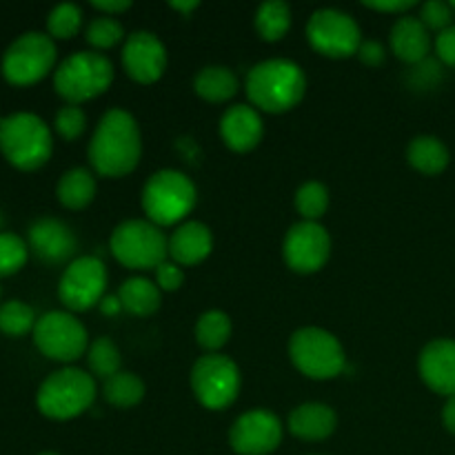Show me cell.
Segmentation results:
<instances>
[{
    "label": "cell",
    "instance_id": "1",
    "mask_svg": "<svg viewBox=\"0 0 455 455\" xmlns=\"http://www.w3.org/2000/svg\"><path fill=\"white\" fill-rule=\"evenodd\" d=\"M87 156L98 176H129L142 156V136L136 118L124 109H109L102 114L89 140Z\"/></svg>",
    "mask_w": 455,
    "mask_h": 455
},
{
    "label": "cell",
    "instance_id": "2",
    "mask_svg": "<svg viewBox=\"0 0 455 455\" xmlns=\"http://www.w3.org/2000/svg\"><path fill=\"white\" fill-rule=\"evenodd\" d=\"M249 102L265 114H287L302 102L307 93V76L298 62L271 58L253 65L244 78Z\"/></svg>",
    "mask_w": 455,
    "mask_h": 455
},
{
    "label": "cell",
    "instance_id": "3",
    "mask_svg": "<svg viewBox=\"0 0 455 455\" xmlns=\"http://www.w3.org/2000/svg\"><path fill=\"white\" fill-rule=\"evenodd\" d=\"M198 203V189L187 173L160 169L147 178L140 194L142 212L156 227H173L185 220Z\"/></svg>",
    "mask_w": 455,
    "mask_h": 455
},
{
    "label": "cell",
    "instance_id": "4",
    "mask_svg": "<svg viewBox=\"0 0 455 455\" xmlns=\"http://www.w3.org/2000/svg\"><path fill=\"white\" fill-rule=\"evenodd\" d=\"M0 151L20 172H36L53 154L52 129L40 116L16 111L0 118Z\"/></svg>",
    "mask_w": 455,
    "mask_h": 455
},
{
    "label": "cell",
    "instance_id": "5",
    "mask_svg": "<svg viewBox=\"0 0 455 455\" xmlns=\"http://www.w3.org/2000/svg\"><path fill=\"white\" fill-rule=\"evenodd\" d=\"M96 394V380L92 373L65 367L44 378L36 394V407L49 420H74L92 409Z\"/></svg>",
    "mask_w": 455,
    "mask_h": 455
},
{
    "label": "cell",
    "instance_id": "6",
    "mask_svg": "<svg viewBox=\"0 0 455 455\" xmlns=\"http://www.w3.org/2000/svg\"><path fill=\"white\" fill-rule=\"evenodd\" d=\"M114 83V65L100 52H74L53 71V89L67 105L93 100Z\"/></svg>",
    "mask_w": 455,
    "mask_h": 455
},
{
    "label": "cell",
    "instance_id": "7",
    "mask_svg": "<svg viewBox=\"0 0 455 455\" xmlns=\"http://www.w3.org/2000/svg\"><path fill=\"white\" fill-rule=\"evenodd\" d=\"M289 358L302 376L311 380H331L347 367L342 342L320 327H302L289 338Z\"/></svg>",
    "mask_w": 455,
    "mask_h": 455
},
{
    "label": "cell",
    "instance_id": "8",
    "mask_svg": "<svg viewBox=\"0 0 455 455\" xmlns=\"http://www.w3.org/2000/svg\"><path fill=\"white\" fill-rule=\"evenodd\" d=\"M109 249L116 260L127 269H158L169 258V238L154 222L124 220L111 231Z\"/></svg>",
    "mask_w": 455,
    "mask_h": 455
},
{
    "label": "cell",
    "instance_id": "9",
    "mask_svg": "<svg viewBox=\"0 0 455 455\" xmlns=\"http://www.w3.org/2000/svg\"><path fill=\"white\" fill-rule=\"evenodd\" d=\"M56 58L58 52L52 36L43 31H25L4 49L0 71L7 83L27 87L40 83L53 69Z\"/></svg>",
    "mask_w": 455,
    "mask_h": 455
},
{
    "label": "cell",
    "instance_id": "10",
    "mask_svg": "<svg viewBox=\"0 0 455 455\" xmlns=\"http://www.w3.org/2000/svg\"><path fill=\"white\" fill-rule=\"evenodd\" d=\"M189 385L196 400L204 409L225 411L238 400L243 378H240L238 364L229 355L207 354L196 360L191 367Z\"/></svg>",
    "mask_w": 455,
    "mask_h": 455
},
{
    "label": "cell",
    "instance_id": "11",
    "mask_svg": "<svg viewBox=\"0 0 455 455\" xmlns=\"http://www.w3.org/2000/svg\"><path fill=\"white\" fill-rule=\"evenodd\" d=\"M31 333L36 349L56 363H76L89 349L87 329L71 311H47Z\"/></svg>",
    "mask_w": 455,
    "mask_h": 455
},
{
    "label": "cell",
    "instance_id": "12",
    "mask_svg": "<svg viewBox=\"0 0 455 455\" xmlns=\"http://www.w3.org/2000/svg\"><path fill=\"white\" fill-rule=\"evenodd\" d=\"M307 40L311 49L327 58H351L363 44L360 25L340 9L324 7L311 13L307 22Z\"/></svg>",
    "mask_w": 455,
    "mask_h": 455
},
{
    "label": "cell",
    "instance_id": "13",
    "mask_svg": "<svg viewBox=\"0 0 455 455\" xmlns=\"http://www.w3.org/2000/svg\"><path fill=\"white\" fill-rule=\"evenodd\" d=\"M107 291V267L96 256L74 258L58 283V298L69 311H89L98 307Z\"/></svg>",
    "mask_w": 455,
    "mask_h": 455
},
{
    "label": "cell",
    "instance_id": "14",
    "mask_svg": "<svg viewBox=\"0 0 455 455\" xmlns=\"http://www.w3.org/2000/svg\"><path fill=\"white\" fill-rule=\"evenodd\" d=\"M283 258L296 274H315L331 258V235L320 222H296L283 240Z\"/></svg>",
    "mask_w": 455,
    "mask_h": 455
},
{
    "label": "cell",
    "instance_id": "15",
    "mask_svg": "<svg viewBox=\"0 0 455 455\" xmlns=\"http://www.w3.org/2000/svg\"><path fill=\"white\" fill-rule=\"evenodd\" d=\"M283 443V422L267 409L243 413L229 429V444L238 455H269Z\"/></svg>",
    "mask_w": 455,
    "mask_h": 455
},
{
    "label": "cell",
    "instance_id": "16",
    "mask_svg": "<svg viewBox=\"0 0 455 455\" xmlns=\"http://www.w3.org/2000/svg\"><path fill=\"white\" fill-rule=\"evenodd\" d=\"M124 71L138 84H154L167 71V49L151 31H133L124 38L120 53Z\"/></svg>",
    "mask_w": 455,
    "mask_h": 455
},
{
    "label": "cell",
    "instance_id": "17",
    "mask_svg": "<svg viewBox=\"0 0 455 455\" xmlns=\"http://www.w3.org/2000/svg\"><path fill=\"white\" fill-rule=\"evenodd\" d=\"M29 251L49 267L69 265L78 249L74 231L58 218H38L27 231Z\"/></svg>",
    "mask_w": 455,
    "mask_h": 455
},
{
    "label": "cell",
    "instance_id": "18",
    "mask_svg": "<svg viewBox=\"0 0 455 455\" xmlns=\"http://www.w3.org/2000/svg\"><path fill=\"white\" fill-rule=\"evenodd\" d=\"M418 373L422 382L434 394L455 395V340L451 338H438L431 340L418 358Z\"/></svg>",
    "mask_w": 455,
    "mask_h": 455
},
{
    "label": "cell",
    "instance_id": "19",
    "mask_svg": "<svg viewBox=\"0 0 455 455\" xmlns=\"http://www.w3.org/2000/svg\"><path fill=\"white\" fill-rule=\"evenodd\" d=\"M222 142L235 154H247L260 145L265 136V123L256 107L234 105L220 118Z\"/></svg>",
    "mask_w": 455,
    "mask_h": 455
},
{
    "label": "cell",
    "instance_id": "20",
    "mask_svg": "<svg viewBox=\"0 0 455 455\" xmlns=\"http://www.w3.org/2000/svg\"><path fill=\"white\" fill-rule=\"evenodd\" d=\"M213 249V234L204 222L189 220L176 227L169 235V258L180 267H196L209 258Z\"/></svg>",
    "mask_w": 455,
    "mask_h": 455
},
{
    "label": "cell",
    "instance_id": "21",
    "mask_svg": "<svg viewBox=\"0 0 455 455\" xmlns=\"http://www.w3.org/2000/svg\"><path fill=\"white\" fill-rule=\"evenodd\" d=\"M389 44L398 60L407 62V65H420L427 60L434 43H431L429 29L422 25L420 18L407 13V16H400L391 27Z\"/></svg>",
    "mask_w": 455,
    "mask_h": 455
},
{
    "label": "cell",
    "instance_id": "22",
    "mask_svg": "<svg viewBox=\"0 0 455 455\" xmlns=\"http://www.w3.org/2000/svg\"><path fill=\"white\" fill-rule=\"evenodd\" d=\"M289 431L307 443H320L331 438L338 427V416L329 404L305 403L289 413Z\"/></svg>",
    "mask_w": 455,
    "mask_h": 455
},
{
    "label": "cell",
    "instance_id": "23",
    "mask_svg": "<svg viewBox=\"0 0 455 455\" xmlns=\"http://www.w3.org/2000/svg\"><path fill=\"white\" fill-rule=\"evenodd\" d=\"M96 178L84 167H74L65 172L56 185L58 203L65 209H71V212L87 209L93 203V198H96Z\"/></svg>",
    "mask_w": 455,
    "mask_h": 455
},
{
    "label": "cell",
    "instance_id": "24",
    "mask_svg": "<svg viewBox=\"0 0 455 455\" xmlns=\"http://www.w3.org/2000/svg\"><path fill=\"white\" fill-rule=\"evenodd\" d=\"M238 76H235L229 67L222 65L203 67L194 78V92L198 93L203 100L213 102V105L229 102L231 98L238 93Z\"/></svg>",
    "mask_w": 455,
    "mask_h": 455
},
{
    "label": "cell",
    "instance_id": "25",
    "mask_svg": "<svg viewBox=\"0 0 455 455\" xmlns=\"http://www.w3.org/2000/svg\"><path fill=\"white\" fill-rule=\"evenodd\" d=\"M407 160L416 172L438 176L451 163L447 145L435 136H416L407 147Z\"/></svg>",
    "mask_w": 455,
    "mask_h": 455
},
{
    "label": "cell",
    "instance_id": "26",
    "mask_svg": "<svg viewBox=\"0 0 455 455\" xmlns=\"http://www.w3.org/2000/svg\"><path fill=\"white\" fill-rule=\"evenodd\" d=\"M118 298L123 302V311L138 315V318L154 315L160 309V302H163L158 284L147 278H140V275L124 280L118 291Z\"/></svg>",
    "mask_w": 455,
    "mask_h": 455
},
{
    "label": "cell",
    "instance_id": "27",
    "mask_svg": "<svg viewBox=\"0 0 455 455\" xmlns=\"http://www.w3.org/2000/svg\"><path fill=\"white\" fill-rule=\"evenodd\" d=\"M253 25L265 43H278L291 29V7L284 0H267L258 7Z\"/></svg>",
    "mask_w": 455,
    "mask_h": 455
},
{
    "label": "cell",
    "instance_id": "28",
    "mask_svg": "<svg viewBox=\"0 0 455 455\" xmlns=\"http://www.w3.org/2000/svg\"><path fill=\"white\" fill-rule=\"evenodd\" d=\"M145 382L132 371H118L102 380V395L116 409H132L145 398Z\"/></svg>",
    "mask_w": 455,
    "mask_h": 455
},
{
    "label": "cell",
    "instance_id": "29",
    "mask_svg": "<svg viewBox=\"0 0 455 455\" xmlns=\"http://www.w3.org/2000/svg\"><path fill=\"white\" fill-rule=\"evenodd\" d=\"M196 342L209 354H218L231 338V318L220 309L204 311L196 323Z\"/></svg>",
    "mask_w": 455,
    "mask_h": 455
},
{
    "label": "cell",
    "instance_id": "30",
    "mask_svg": "<svg viewBox=\"0 0 455 455\" xmlns=\"http://www.w3.org/2000/svg\"><path fill=\"white\" fill-rule=\"evenodd\" d=\"M87 364L92 376L107 380V378L123 371V369H120L123 367V355H120V349L116 347V342L111 340V338L100 336L89 345Z\"/></svg>",
    "mask_w": 455,
    "mask_h": 455
},
{
    "label": "cell",
    "instance_id": "31",
    "mask_svg": "<svg viewBox=\"0 0 455 455\" xmlns=\"http://www.w3.org/2000/svg\"><path fill=\"white\" fill-rule=\"evenodd\" d=\"M329 200L331 198H329L327 187L318 180H309L302 187H298L293 204H296V212L300 213L302 220L320 222V218L327 213Z\"/></svg>",
    "mask_w": 455,
    "mask_h": 455
},
{
    "label": "cell",
    "instance_id": "32",
    "mask_svg": "<svg viewBox=\"0 0 455 455\" xmlns=\"http://www.w3.org/2000/svg\"><path fill=\"white\" fill-rule=\"evenodd\" d=\"M36 323H38V318H36L34 309L27 302L7 300L0 305V331L4 336H25V333L34 331Z\"/></svg>",
    "mask_w": 455,
    "mask_h": 455
},
{
    "label": "cell",
    "instance_id": "33",
    "mask_svg": "<svg viewBox=\"0 0 455 455\" xmlns=\"http://www.w3.org/2000/svg\"><path fill=\"white\" fill-rule=\"evenodd\" d=\"M124 38V27L123 22L116 20L111 16H96L89 20V25L84 27V40L92 44L98 52H105V49H114L116 44L123 43Z\"/></svg>",
    "mask_w": 455,
    "mask_h": 455
},
{
    "label": "cell",
    "instance_id": "34",
    "mask_svg": "<svg viewBox=\"0 0 455 455\" xmlns=\"http://www.w3.org/2000/svg\"><path fill=\"white\" fill-rule=\"evenodd\" d=\"M83 29V9L76 3H62L49 12L47 16V34L52 38H74Z\"/></svg>",
    "mask_w": 455,
    "mask_h": 455
},
{
    "label": "cell",
    "instance_id": "35",
    "mask_svg": "<svg viewBox=\"0 0 455 455\" xmlns=\"http://www.w3.org/2000/svg\"><path fill=\"white\" fill-rule=\"evenodd\" d=\"M29 244L12 231H0V278L18 274L27 265Z\"/></svg>",
    "mask_w": 455,
    "mask_h": 455
},
{
    "label": "cell",
    "instance_id": "36",
    "mask_svg": "<svg viewBox=\"0 0 455 455\" xmlns=\"http://www.w3.org/2000/svg\"><path fill=\"white\" fill-rule=\"evenodd\" d=\"M53 129L65 140H78L87 129V114L78 105H65L53 118Z\"/></svg>",
    "mask_w": 455,
    "mask_h": 455
},
{
    "label": "cell",
    "instance_id": "37",
    "mask_svg": "<svg viewBox=\"0 0 455 455\" xmlns=\"http://www.w3.org/2000/svg\"><path fill=\"white\" fill-rule=\"evenodd\" d=\"M453 7L451 3H443V0H429L420 7V20L429 31H444L453 25Z\"/></svg>",
    "mask_w": 455,
    "mask_h": 455
},
{
    "label": "cell",
    "instance_id": "38",
    "mask_svg": "<svg viewBox=\"0 0 455 455\" xmlns=\"http://www.w3.org/2000/svg\"><path fill=\"white\" fill-rule=\"evenodd\" d=\"M182 283H185V271L176 262H163L156 269V284L160 291H178Z\"/></svg>",
    "mask_w": 455,
    "mask_h": 455
},
{
    "label": "cell",
    "instance_id": "39",
    "mask_svg": "<svg viewBox=\"0 0 455 455\" xmlns=\"http://www.w3.org/2000/svg\"><path fill=\"white\" fill-rule=\"evenodd\" d=\"M434 47H435V53H438V58L444 62V65L455 67V25L449 27V29L440 31V34L435 36Z\"/></svg>",
    "mask_w": 455,
    "mask_h": 455
},
{
    "label": "cell",
    "instance_id": "40",
    "mask_svg": "<svg viewBox=\"0 0 455 455\" xmlns=\"http://www.w3.org/2000/svg\"><path fill=\"white\" fill-rule=\"evenodd\" d=\"M355 56L360 58V62H364L367 67H380L387 58L385 44L378 43V40H363L358 53Z\"/></svg>",
    "mask_w": 455,
    "mask_h": 455
},
{
    "label": "cell",
    "instance_id": "41",
    "mask_svg": "<svg viewBox=\"0 0 455 455\" xmlns=\"http://www.w3.org/2000/svg\"><path fill=\"white\" fill-rule=\"evenodd\" d=\"M364 7L373 9V12L404 13L407 16V12L416 7V3L413 0H378V3H364Z\"/></svg>",
    "mask_w": 455,
    "mask_h": 455
},
{
    "label": "cell",
    "instance_id": "42",
    "mask_svg": "<svg viewBox=\"0 0 455 455\" xmlns=\"http://www.w3.org/2000/svg\"><path fill=\"white\" fill-rule=\"evenodd\" d=\"M132 0H93L92 7L96 12H100L102 16H118V13H124L127 9H132Z\"/></svg>",
    "mask_w": 455,
    "mask_h": 455
},
{
    "label": "cell",
    "instance_id": "43",
    "mask_svg": "<svg viewBox=\"0 0 455 455\" xmlns=\"http://www.w3.org/2000/svg\"><path fill=\"white\" fill-rule=\"evenodd\" d=\"M443 425L449 434L455 435V395L453 398H447L443 407Z\"/></svg>",
    "mask_w": 455,
    "mask_h": 455
},
{
    "label": "cell",
    "instance_id": "44",
    "mask_svg": "<svg viewBox=\"0 0 455 455\" xmlns=\"http://www.w3.org/2000/svg\"><path fill=\"white\" fill-rule=\"evenodd\" d=\"M98 307H100V311L105 315H118L123 311V302H120L118 296H105Z\"/></svg>",
    "mask_w": 455,
    "mask_h": 455
},
{
    "label": "cell",
    "instance_id": "45",
    "mask_svg": "<svg viewBox=\"0 0 455 455\" xmlns=\"http://www.w3.org/2000/svg\"><path fill=\"white\" fill-rule=\"evenodd\" d=\"M169 7H172L173 12H180L182 16H189L191 12H196V9L200 7V3H196V0H187V3H180V0H172V3H169Z\"/></svg>",
    "mask_w": 455,
    "mask_h": 455
},
{
    "label": "cell",
    "instance_id": "46",
    "mask_svg": "<svg viewBox=\"0 0 455 455\" xmlns=\"http://www.w3.org/2000/svg\"><path fill=\"white\" fill-rule=\"evenodd\" d=\"M3 225H4V216H3V212H0V231H3Z\"/></svg>",
    "mask_w": 455,
    "mask_h": 455
},
{
    "label": "cell",
    "instance_id": "47",
    "mask_svg": "<svg viewBox=\"0 0 455 455\" xmlns=\"http://www.w3.org/2000/svg\"><path fill=\"white\" fill-rule=\"evenodd\" d=\"M38 455H58V453H53V451H43V453H38Z\"/></svg>",
    "mask_w": 455,
    "mask_h": 455
},
{
    "label": "cell",
    "instance_id": "48",
    "mask_svg": "<svg viewBox=\"0 0 455 455\" xmlns=\"http://www.w3.org/2000/svg\"><path fill=\"white\" fill-rule=\"evenodd\" d=\"M451 7H453V12H455V3H451Z\"/></svg>",
    "mask_w": 455,
    "mask_h": 455
},
{
    "label": "cell",
    "instance_id": "49",
    "mask_svg": "<svg viewBox=\"0 0 455 455\" xmlns=\"http://www.w3.org/2000/svg\"><path fill=\"white\" fill-rule=\"evenodd\" d=\"M0 293H3V289H0Z\"/></svg>",
    "mask_w": 455,
    "mask_h": 455
}]
</instances>
